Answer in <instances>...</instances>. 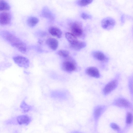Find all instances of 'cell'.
<instances>
[{
    "mask_svg": "<svg viewBox=\"0 0 133 133\" xmlns=\"http://www.w3.org/2000/svg\"><path fill=\"white\" fill-rule=\"evenodd\" d=\"M5 37L12 46L17 48L21 52L23 53L26 52L27 50L26 46L20 39L9 33H5Z\"/></svg>",
    "mask_w": 133,
    "mask_h": 133,
    "instance_id": "cell-1",
    "label": "cell"
},
{
    "mask_svg": "<svg viewBox=\"0 0 133 133\" xmlns=\"http://www.w3.org/2000/svg\"><path fill=\"white\" fill-rule=\"evenodd\" d=\"M112 105L123 108L132 109V105L131 102L126 98L123 97H119L113 101Z\"/></svg>",
    "mask_w": 133,
    "mask_h": 133,
    "instance_id": "cell-2",
    "label": "cell"
},
{
    "mask_svg": "<svg viewBox=\"0 0 133 133\" xmlns=\"http://www.w3.org/2000/svg\"><path fill=\"white\" fill-rule=\"evenodd\" d=\"M118 84V80L114 79L107 83L104 87L102 93L105 96H107L116 89Z\"/></svg>",
    "mask_w": 133,
    "mask_h": 133,
    "instance_id": "cell-3",
    "label": "cell"
},
{
    "mask_svg": "<svg viewBox=\"0 0 133 133\" xmlns=\"http://www.w3.org/2000/svg\"><path fill=\"white\" fill-rule=\"evenodd\" d=\"M107 107L104 105H99L96 106L94 108L93 112V116L95 121V127L102 114L106 110Z\"/></svg>",
    "mask_w": 133,
    "mask_h": 133,
    "instance_id": "cell-4",
    "label": "cell"
},
{
    "mask_svg": "<svg viewBox=\"0 0 133 133\" xmlns=\"http://www.w3.org/2000/svg\"><path fill=\"white\" fill-rule=\"evenodd\" d=\"M71 33L76 37H81L83 34V29L81 24L78 22L75 21L70 26Z\"/></svg>",
    "mask_w": 133,
    "mask_h": 133,
    "instance_id": "cell-5",
    "label": "cell"
},
{
    "mask_svg": "<svg viewBox=\"0 0 133 133\" xmlns=\"http://www.w3.org/2000/svg\"><path fill=\"white\" fill-rule=\"evenodd\" d=\"M68 59L63 62L62 64V68L64 71L71 72L75 70L76 66L75 63L69 56L67 57Z\"/></svg>",
    "mask_w": 133,
    "mask_h": 133,
    "instance_id": "cell-6",
    "label": "cell"
},
{
    "mask_svg": "<svg viewBox=\"0 0 133 133\" xmlns=\"http://www.w3.org/2000/svg\"><path fill=\"white\" fill-rule=\"evenodd\" d=\"M13 59L15 63L20 67L27 68L29 66V61L25 57L18 56L14 57Z\"/></svg>",
    "mask_w": 133,
    "mask_h": 133,
    "instance_id": "cell-7",
    "label": "cell"
},
{
    "mask_svg": "<svg viewBox=\"0 0 133 133\" xmlns=\"http://www.w3.org/2000/svg\"><path fill=\"white\" fill-rule=\"evenodd\" d=\"M101 24L102 28L104 29L109 30L114 27L115 24V22L111 18L107 17L102 20Z\"/></svg>",
    "mask_w": 133,
    "mask_h": 133,
    "instance_id": "cell-8",
    "label": "cell"
},
{
    "mask_svg": "<svg viewBox=\"0 0 133 133\" xmlns=\"http://www.w3.org/2000/svg\"><path fill=\"white\" fill-rule=\"evenodd\" d=\"M11 16L10 13L7 12L0 13V24L7 25L10 22Z\"/></svg>",
    "mask_w": 133,
    "mask_h": 133,
    "instance_id": "cell-9",
    "label": "cell"
},
{
    "mask_svg": "<svg viewBox=\"0 0 133 133\" xmlns=\"http://www.w3.org/2000/svg\"><path fill=\"white\" fill-rule=\"evenodd\" d=\"M16 120L18 124L19 125H28L31 122L32 118L27 115H20L17 117Z\"/></svg>",
    "mask_w": 133,
    "mask_h": 133,
    "instance_id": "cell-10",
    "label": "cell"
},
{
    "mask_svg": "<svg viewBox=\"0 0 133 133\" xmlns=\"http://www.w3.org/2000/svg\"><path fill=\"white\" fill-rule=\"evenodd\" d=\"M85 73L88 76L96 78H99L100 76L98 70L95 67H88L86 70Z\"/></svg>",
    "mask_w": 133,
    "mask_h": 133,
    "instance_id": "cell-11",
    "label": "cell"
},
{
    "mask_svg": "<svg viewBox=\"0 0 133 133\" xmlns=\"http://www.w3.org/2000/svg\"><path fill=\"white\" fill-rule=\"evenodd\" d=\"M46 43L50 49L54 50L57 49L58 45L57 40L53 38H48L46 41Z\"/></svg>",
    "mask_w": 133,
    "mask_h": 133,
    "instance_id": "cell-12",
    "label": "cell"
},
{
    "mask_svg": "<svg viewBox=\"0 0 133 133\" xmlns=\"http://www.w3.org/2000/svg\"><path fill=\"white\" fill-rule=\"evenodd\" d=\"M86 43L84 42L78 40L75 42L70 44V47L73 50L78 51L85 47Z\"/></svg>",
    "mask_w": 133,
    "mask_h": 133,
    "instance_id": "cell-13",
    "label": "cell"
},
{
    "mask_svg": "<svg viewBox=\"0 0 133 133\" xmlns=\"http://www.w3.org/2000/svg\"><path fill=\"white\" fill-rule=\"evenodd\" d=\"M49 32L52 36L58 38H61L62 36V31L56 27H51L49 29Z\"/></svg>",
    "mask_w": 133,
    "mask_h": 133,
    "instance_id": "cell-14",
    "label": "cell"
},
{
    "mask_svg": "<svg viewBox=\"0 0 133 133\" xmlns=\"http://www.w3.org/2000/svg\"><path fill=\"white\" fill-rule=\"evenodd\" d=\"M42 14L43 17L50 20H53L54 16L51 11L47 7H45L42 9Z\"/></svg>",
    "mask_w": 133,
    "mask_h": 133,
    "instance_id": "cell-15",
    "label": "cell"
},
{
    "mask_svg": "<svg viewBox=\"0 0 133 133\" xmlns=\"http://www.w3.org/2000/svg\"><path fill=\"white\" fill-rule=\"evenodd\" d=\"M92 55L95 59L99 61H105L107 58L104 54L101 51H95L92 53Z\"/></svg>",
    "mask_w": 133,
    "mask_h": 133,
    "instance_id": "cell-16",
    "label": "cell"
},
{
    "mask_svg": "<svg viewBox=\"0 0 133 133\" xmlns=\"http://www.w3.org/2000/svg\"><path fill=\"white\" fill-rule=\"evenodd\" d=\"M39 21V20L37 18L34 17H31L28 19L27 23L29 26L33 27L35 26Z\"/></svg>",
    "mask_w": 133,
    "mask_h": 133,
    "instance_id": "cell-17",
    "label": "cell"
},
{
    "mask_svg": "<svg viewBox=\"0 0 133 133\" xmlns=\"http://www.w3.org/2000/svg\"><path fill=\"white\" fill-rule=\"evenodd\" d=\"M65 36L70 44L78 40L77 37L71 33H66Z\"/></svg>",
    "mask_w": 133,
    "mask_h": 133,
    "instance_id": "cell-18",
    "label": "cell"
},
{
    "mask_svg": "<svg viewBox=\"0 0 133 133\" xmlns=\"http://www.w3.org/2000/svg\"><path fill=\"white\" fill-rule=\"evenodd\" d=\"M20 107L22 111L24 113L28 112L32 109V107L27 104L24 101L21 102Z\"/></svg>",
    "mask_w": 133,
    "mask_h": 133,
    "instance_id": "cell-19",
    "label": "cell"
},
{
    "mask_svg": "<svg viewBox=\"0 0 133 133\" xmlns=\"http://www.w3.org/2000/svg\"><path fill=\"white\" fill-rule=\"evenodd\" d=\"M133 116L132 113L130 112H127L125 121L126 127H129L132 124Z\"/></svg>",
    "mask_w": 133,
    "mask_h": 133,
    "instance_id": "cell-20",
    "label": "cell"
},
{
    "mask_svg": "<svg viewBox=\"0 0 133 133\" xmlns=\"http://www.w3.org/2000/svg\"><path fill=\"white\" fill-rule=\"evenodd\" d=\"M10 8V6L6 2L3 0H0V11L9 10Z\"/></svg>",
    "mask_w": 133,
    "mask_h": 133,
    "instance_id": "cell-21",
    "label": "cell"
},
{
    "mask_svg": "<svg viewBox=\"0 0 133 133\" xmlns=\"http://www.w3.org/2000/svg\"><path fill=\"white\" fill-rule=\"evenodd\" d=\"M58 54L63 57L66 58L69 56V51L66 50H60L57 52Z\"/></svg>",
    "mask_w": 133,
    "mask_h": 133,
    "instance_id": "cell-22",
    "label": "cell"
},
{
    "mask_svg": "<svg viewBox=\"0 0 133 133\" xmlns=\"http://www.w3.org/2000/svg\"><path fill=\"white\" fill-rule=\"evenodd\" d=\"M93 0H78L77 4L81 6H84L91 3Z\"/></svg>",
    "mask_w": 133,
    "mask_h": 133,
    "instance_id": "cell-23",
    "label": "cell"
},
{
    "mask_svg": "<svg viewBox=\"0 0 133 133\" xmlns=\"http://www.w3.org/2000/svg\"><path fill=\"white\" fill-rule=\"evenodd\" d=\"M110 127L112 129L116 131H119L121 129L119 125L115 123H111L110 124Z\"/></svg>",
    "mask_w": 133,
    "mask_h": 133,
    "instance_id": "cell-24",
    "label": "cell"
},
{
    "mask_svg": "<svg viewBox=\"0 0 133 133\" xmlns=\"http://www.w3.org/2000/svg\"><path fill=\"white\" fill-rule=\"evenodd\" d=\"M128 87L130 92L132 95V80L130 79L129 80L128 82Z\"/></svg>",
    "mask_w": 133,
    "mask_h": 133,
    "instance_id": "cell-25",
    "label": "cell"
},
{
    "mask_svg": "<svg viewBox=\"0 0 133 133\" xmlns=\"http://www.w3.org/2000/svg\"><path fill=\"white\" fill-rule=\"evenodd\" d=\"M81 16L82 18L84 19H90L91 18V16L85 13H82Z\"/></svg>",
    "mask_w": 133,
    "mask_h": 133,
    "instance_id": "cell-26",
    "label": "cell"
}]
</instances>
